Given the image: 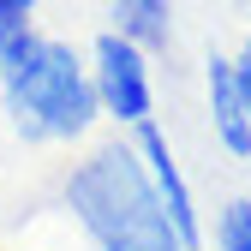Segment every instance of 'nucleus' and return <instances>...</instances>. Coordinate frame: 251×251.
<instances>
[{
  "label": "nucleus",
  "instance_id": "obj_2",
  "mask_svg": "<svg viewBox=\"0 0 251 251\" xmlns=\"http://www.w3.org/2000/svg\"><path fill=\"white\" fill-rule=\"evenodd\" d=\"M66 209L96 251H192L185 233L168 222V209H162L126 132L108 144H90L72 162Z\"/></svg>",
  "mask_w": 251,
  "mask_h": 251
},
{
  "label": "nucleus",
  "instance_id": "obj_1",
  "mask_svg": "<svg viewBox=\"0 0 251 251\" xmlns=\"http://www.w3.org/2000/svg\"><path fill=\"white\" fill-rule=\"evenodd\" d=\"M0 108L24 144H84L102 120L84 48L36 24L0 36Z\"/></svg>",
  "mask_w": 251,
  "mask_h": 251
},
{
  "label": "nucleus",
  "instance_id": "obj_9",
  "mask_svg": "<svg viewBox=\"0 0 251 251\" xmlns=\"http://www.w3.org/2000/svg\"><path fill=\"white\" fill-rule=\"evenodd\" d=\"M227 66H233V78H239V90H245V108H251V30H245V42L227 54Z\"/></svg>",
  "mask_w": 251,
  "mask_h": 251
},
{
  "label": "nucleus",
  "instance_id": "obj_7",
  "mask_svg": "<svg viewBox=\"0 0 251 251\" xmlns=\"http://www.w3.org/2000/svg\"><path fill=\"white\" fill-rule=\"evenodd\" d=\"M215 251H251V198H233L215 215Z\"/></svg>",
  "mask_w": 251,
  "mask_h": 251
},
{
  "label": "nucleus",
  "instance_id": "obj_5",
  "mask_svg": "<svg viewBox=\"0 0 251 251\" xmlns=\"http://www.w3.org/2000/svg\"><path fill=\"white\" fill-rule=\"evenodd\" d=\"M203 102H209V132L233 162H251V108H245V90L227 66V54H209L203 66Z\"/></svg>",
  "mask_w": 251,
  "mask_h": 251
},
{
  "label": "nucleus",
  "instance_id": "obj_6",
  "mask_svg": "<svg viewBox=\"0 0 251 251\" xmlns=\"http://www.w3.org/2000/svg\"><path fill=\"white\" fill-rule=\"evenodd\" d=\"M108 30L114 36H126V42H138L144 54H155V48H168V36H174V0H108Z\"/></svg>",
  "mask_w": 251,
  "mask_h": 251
},
{
  "label": "nucleus",
  "instance_id": "obj_3",
  "mask_svg": "<svg viewBox=\"0 0 251 251\" xmlns=\"http://www.w3.org/2000/svg\"><path fill=\"white\" fill-rule=\"evenodd\" d=\"M84 66H90V96H96L102 120H114L120 132H138L144 120H155V60L138 42L102 30L84 48Z\"/></svg>",
  "mask_w": 251,
  "mask_h": 251
},
{
  "label": "nucleus",
  "instance_id": "obj_10",
  "mask_svg": "<svg viewBox=\"0 0 251 251\" xmlns=\"http://www.w3.org/2000/svg\"><path fill=\"white\" fill-rule=\"evenodd\" d=\"M239 6H245V18H251V0H239Z\"/></svg>",
  "mask_w": 251,
  "mask_h": 251
},
{
  "label": "nucleus",
  "instance_id": "obj_8",
  "mask_svg": "<svg viewBox=\"0 0 251 251\" xmlns=\"http://www.w3.org/2000/svg\"><path fill=\"white\" fill-rule=\"evenodd\" d=\"M48 6V0H0V36H12V30L36 24V12Z\"/></svg>",
  "mask_w": 251,
  "mask_h": 251
},
{
  "label": "nucleus",
  "instance_id": "obj_4",
  "mask_svg": "<svg viewBox=\"0 0 251 251\" xmlns=\"http://www.w3.org/2000/svg\"><path fill=\"white\" fill-rule=\"evenodd\" d=\"M132 138V150H138V162H144V174H150V185H155V198H162V209H168V222L185 233V245H203V215H198V192H192V179H185V168H179V155H174V144H168V132L155 120H144L138 132H126Z\"/></svg>",
  "mask_w": 251,
  "mask_h": 251
}]
</instances>
